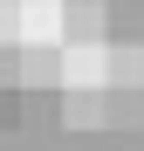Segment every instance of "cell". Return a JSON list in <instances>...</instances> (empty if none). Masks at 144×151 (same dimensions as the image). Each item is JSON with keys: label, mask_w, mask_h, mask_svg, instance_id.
<instances>
[{"label": "cell", "mask_w": 144, "mask_h": 151, "mask_svg": "<svg viewBox=\"0 0 144 151\" xmlns=\"http://www.w3.org/2000/svg\"><path fill=\"white\" fill-rule=\"evenodd\" d=\"M110 7L103 0H69L62 7V48H110Z\"/></svg>", "instance_id": "cell-1"}, {"label": "cell", "mask_w": 144, "mask_h": 151, "mask_svg": "<svg viewBox=\"0 0 144 151\" xmlns=\"http://www.w3.org/2000/svg\"><path fill=\"white\" fill-rule=\"evenodd\" d=\"M110 89H144V41H110Z\"/></svg>", "instance_id": "cell-2"}, {"label": "cell", "mask_w": 144, "mask_h": 151, "mask_svg": "<svg viewBox=\"0 0 144 151\" xmlns=\"http://www.w3.org/2000/svg\"><path fill=\"white\" fill-rule=\"evenodd\" d=\"M110 124H144V89H110Z\"/></svg>", "instance_id": "cell-3"}, {"label": "cell", "mask_w": 144, "mask_h": 151, "mask_svg": "<svg viewBox=\"0 0 144 151\" xmlns=\"http://www.w3.org/2000/svg\"><path fill=\"white\" fill-rule=\"evenodd\" d=\"M21 110H28V89H0V124H21Z\"/></svg>", "instance_id": "cell-4"}, {"label": "cell", "mask_w": 144, "mask_h": 151, "mask_svg": "<svg viewBox=\"0 0 144 151\" xmlns=\"http://www.w3.org/2000/svg\"><path fill=\"white\" fill-rule=\"evenodd\" d=\"M0 89H21V48H0Z\"/></svg>", "instance_id": "cell-5"}, {"label": "cell", "mask_w": 144, "mask_h": 151, "mask_svg": "<svg viewBox=\"0 0 144 151\" xmlns=\"http://www.w3.org/2000/svg\"><path fill=\"white\" fill-rule=\"evenodd\" d=\"M34 7H62V0H34Z\"/></svg>", "instance_id": "cell-6"}]
</instances>
